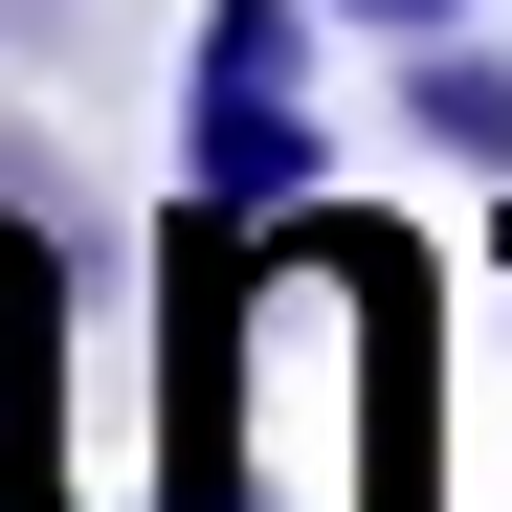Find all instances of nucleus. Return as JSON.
I'll use <instances>...</instances> for the list:
<instances>
[{"label":"nucleus","instance_id":"3","mask_svg":"<svg viewBox=\"0 0 512 512\" xmlns=\"http://www.w3.org/2000/svg\"><path fill=\"white\" fill-rule=\"evenodd\" d=\"M334 23H379V45H423V23H490V0H334Z\"/></svg>","mask_w":512,"mask_h":512},{"label":"nucleus","instance_id":"2","mask_svg":"<svg viewBox=\"0 0 512 512\" xmlns=\"http://www.w3.org/2000/svg\"><path fill=\"white\" fill-rule=\"evenodd\" d=\"M401 134L468 156V179H512V45H490V23H423V45H401Z\"/></svg>","mask_w":512,"mask_h":512},{"label":"nucleus","instance_id":"1","mask_svg":"<svg viewBox=\"0 0 512 512\" xmlns=\"http://www.w3.org/2000/svg\"><path fill=\"white\" fill-rule=\"evenodd\" d=\"M312 45H334V0H201V45H179V201H223V223H290V201L334 179Z\"/></svg>","mask_w":512,"mask_h":512},{"label":"nucleus","instance_id":"4","mask_svg":"<svg viewBox=\"0 0 512 512\" xmlns=\"http://www.w3.org/2000/svg\"><path fill=\"white\" fill-rule=\"evenodd\" d=\"M45 512H67V490H45Z\"/></svg>","mask_w":512,"mask_h":512}]
</instances>
